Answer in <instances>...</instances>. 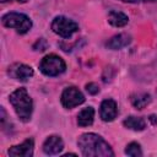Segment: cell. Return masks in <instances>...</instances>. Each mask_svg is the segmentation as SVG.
Masks as SVG:
<instances>
[{
    "instance_id": "6da1fadb",
    "label": "cell",
    "mask_w": 157,
    "mask_h": 157,
    "mask_svg": "<svg viewBox=\"0 0 157 157\" xmlns=\"http://www.w3.org/2000/svg\"><path fill=\"white\" fill-rule=\"evenodd\" d=\"M77 145L81 150V153L85 157H108L114 156V152L109 144L102 139V136L94 132H86L82 134L78 140Z\"/></svg>"
},
{
    "instance_id": "7a4b0ae2",
    "label": "cell",
    "mask_w": 157,
    "mask_h": 157,
    "mask_svg": "<svg viewBox=\"0 0 157 157\" xmlns=\"http://www.w3.org/2000/svg\"><path fill=\"white\" fill-rule=\"evenodd\" d=\"M9 101L11 103V105L13 107L18 119L23 123H28L32 117L33 102H32V98L29 97L27 90L25 87L17 88L16 91H13L10 94Z\"/></svg>"
},
{
    "instance_id": "3957f363",
    "label": "cell",
    "mask_w": 157,
    "mask_h": 157,
    "mask_svg": "<svg viewBox=\"0 0 157 157\" xmlns=\"http://www.w3.org/2000/svg\"><path fill=\"white\" fill-rule=\"evenodd\" d=\"M1 22L7 28H13L17 33L25 34L32 28V21L28 16L20 12H7L2 16Z\"/></svg>"
},
{
    "instance_id": "277c9868",
    "label": "cell",
    "mask_w": 157,
    "mask_h": 157,
    "mask_svg": "<svg viewBox=\"0 0 157 157\" xmlns=\"http://www.w3.org/2000/svg\"><path fill=\"white\" fill-rule=\"evenodd\" d=\"M65 69H66L65 61L63 60V58H60L56 54L45 55L39 64V70L42 71V74L47 76H52V77L63 74Z\"/></svg>"
},
{
    "instance_id": "5b68a950",
    "label": "cell",
    "mask_w": 157,
    "mask_h": 157,
    "mask_svg": "<svg viewBox=\"0 0 157 157\" xmlns=\"http://www.w3.org/2000/svg\"><path fill=\"white\" fill-rule=\"evenodd\" d=\"M52 29L63 38H70L75 32L78 31V25L74 20L65 16H56L52 22Z\"/></svg>"
},
{
    "instance_id": "8992f818",
    "label": "cell",
    "mask_w": 157,
    "mask_h": 157,
    "mask_svg": "<svg viewBox=\"0 0 157 157\" xmlns=\"http://www.w3.org/2000/svg\"><path fill=\"white\" fill-rule=\"evenodd\" d=\"M60 101H61V104L65 108L70 109V108H74V107H77L80 104H82L85 102V96L77 87L70 86V87H66L63 91Z\"/></svg>"
},
{
    "instance_id": "52a82bcc",
    "label": "cell",
    "mask_w": 157,
    "mask_h": 157,
    "mask_svg": "<svg viewBox=\"0 0 157 157\" xmlns=\"http://www.w3.org/2000/svg\"><path fill=\"white\" fill-rule=\"evenodd\" d=\"M9 75L15 78V80H18V81H27L29 77L33 76V69L26 64H21V63H16L13 65H11L9 67Z\"/></svg>"
},
{
    "instance_id": "ba28073f",
    "label": "cell",
    "mask_w": 157,
    "mask_h": 157,
    "mask_svg": "<svg viewBox=\"0 0 157 157\" xmlns=\"http://www.w3.org/2000/svg\"><path fill=\"white\" fill-rule=\"evenodd\" d=\"M33 147H34L33 140L27 139L22 144L10 147L7 153L10 156H13V157H32L33 156Z\"/></svg>"
},
{
    "instance_id": "9c48e42d",
    "label": "cell",
    "mask_w": 157,
    "mask_h": 157,
    "mask_svg": "<svg viewBox=\"0 0 157 157\" xmlns=\"http://www.w3.org/2000/svg\"><path fill=\"white\" fill-rule=\"evenodd\" d=\"M99 114L103 121H113L117 118L118 114V107L114 99H104L101 103V109H99Z\"/></svg>"
},
{
    "instance_id": "30bf717a",
    "label": "cell",
    "mask_w": 157,
    "mask_h": 157,
    "mask_svg": "<svg viewBox=\"0 0 157 157\" xmlns=\"http://www.w3.org/2000/svg\"><path fill=\"white\" fill-rule=\"evenodd\" d=\"M63 148H64V142L61 137L58 135H50L43 142V151L47 155H58L63 151Z\"/></svg>"
},
{
    "instance_id": "8fae6325",
    "label": "cell",
    "mask_w": 157,
    "mask_h": 157,
    "mask_svg": "<svg viewBox=\"0 0 157 157\" xmlns=\"http://www.w3.org/2000/svg\"><path fill=\"white\" fill-rule=\"evenodd\" d=\"M130 42H131L130 34H128V33H119V34L113 36L105 43V47L108 49H112V50H118V49H121V48L129 45Z\"/></svg>"
},
{
    "instance_id": "7c38bea8",
    "label": "cell",
    "mask_w": 157,
    "mask_h": 157,
    "mask_svg": "<svg viewBox=\"0 0 157 157\" xmlns=\"http://www.w3.org/2000/svg\"><path fill=\"white\" fill-rule=\"evenodd\" d=\"M108 22L114 27H124L125 25H128L129 17L121 11L110 10L108 13Z\"/></svg>"
},
{
    "instance_id": "4fadbf2b",
    "label": "cell",
    "mask_w": 157,
    "mask_h": 157,
    "mask_svg": "<svg viewBox=\"0 0 157 157\" xmlns=\"http://www.w3.org/2000/svg\"><path fill=\"white\" fill-rule=\"evenodd\" d=\"M93 118H94V109L92 107H87L78 113L77 124L78 126H90L93 124Z\"/></svg>"
},
{
    "instance_id": "5bb4252c",
    "label": "cell",
    "mask_w": 157,
    "mask_h": 157,
    "mask_svg": "<svg viewBox=\"0 0 157 157\" xmlns=\"http://www.w3.org/2000/svg\"><path fill=\"white\" fill-rule=\"evenodd\" d=\"M124 126L130 129V130H134V131H142L145 128H146V121L145 119L140 118V117H128L124 121H123Z\"/></svg>"
},
{
    "instance_id": "9a60e30c",
    "label": "cell",
    "mask_w": 157,
    "mask_h": 157,
    "mask_svg": "<svg viewBox=\"0 0 157 157\" xmlns=\"http://www.w3.org/2000/svg\"><path fill=\"white\" fill-rule=\"evenodd\" d=\"M150 103H151V96L148 93H137L131 96V104L136 109H144Z\"/></svg>"
},
{
    "instance_id": "2e32d148",
    "label": "cell",
    "mask_w": 157,
    "mask_h": 157,
    "mask_svg": "<svg viewBox=\"0 0 157 157\" xmlns=\"http://www.w3.org/2000/svg\"><path fill=\"white\" fill-rule=\"evenodd\" d=\"M125 153L128 156H132V157H137V156L140 157V156H142L141 147H140V145L137 142H130L126 146V148H125Z\"/></svg>"
},
{
    "instance_id": "e0dca14e",
    "label": "cell",
    "mask_w": 157,
    "mask_h": 157,
    "mask_svg": "<svg viewBox=\"0 0 157 157\" xmlns=\"http://www.w3.org/2000/svg\"><path fill=\"white\" fill-rule=\"evenodd\" d=\"M47 47H48V44H47L45 39L40 38V39H38V40L34 43V45H33V49H36V50H39V52H43V50H45V49H47Z\"/></svg>"
},
{
    "instance_id": "ac0fdd59",
    "label": "cell",
    "mask_w": 157,
    "mask_h": 157,
    "mask_svg": "<svg viewBox=\"0 0 157 157\" xmlns=\"http://www.w3.org/2000/svg\"><path fill=\"white\" fill-rule=\"evenodd\" d=\"M86 91H87L90 94H97V93L99 92V87H98L96 83L90 82V83L86 85Z\"/></svg>"
},
{
    "instance_id": "d6986e66",
    "label": "cell",
    "mask_w": 157,
    "mask_h": 157,
    "mask_svg": "<svg viewBox=\"0 0 157 157\" xmlns=\"http://www.w3.org/2000/svg\"><path fill=\"white\" fill-rule=\"evenodd\" d=\"M1 2H7V1H17V2H26L27 0H0Z\"/></svg>"
},
{
    "instance_id": "ffe728a7",
    "label": "cell",
    "mask_w": 157,
    "mask_h": 157,
    "mask_svg": "<svg viewBox=\"0 0 157 157\" xmlns=\"http://www.w3.org/2000/svg\"><path fill=\"white\" fill-rule=\"evenodd\" d=\"M120 1H124V2H136L137 0H120Z\"/></svg>"
},
{
    "instance_id": "44dd1931",
    "label": "cell",
    "mask_w": 157,
    "mask_h": 157,
    "mask_svg": "<svg viewBox=\"0 0 157 157\" xmlns=\"http://www.w3.org/2000/svg\"><path fill=\"white\" fill-rule=\"evenodd\" d=\"M144 1H146V2H147V1H148V2H152V1H155V0H144Z\"/></svg>"
}]
</instances>
